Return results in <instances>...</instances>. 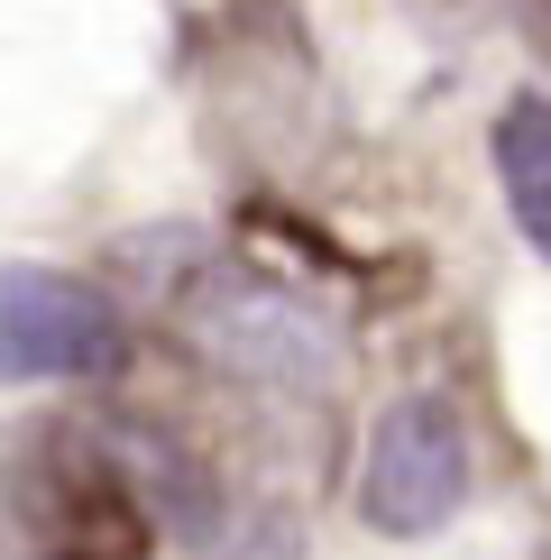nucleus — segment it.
Returning <instances> with one entry per match:
<instances>
[{"label":"nucleus","instance_id":"f257e3e1","mask_svg":"<svg viewBox=\"0 0 551 560\" xmlns=\"http://www.w3.org/2000/svg\"><path fill=\"white\" fill-rule=\"evenodd\" d=\"M156 515L110 432L28 423L0 451V560H148Z\"/></svg>","mask_w":551,"mask_h":560},{"label":"nucleus","instance_id":"f03ea898","mask_svg":"<svg viewBox=\"0 0 551 560\" xmlns=\"http://www.w3.org/2000/svg\"><path fill=\"white\" fill-rule=\"evenodd\" d=\"M156 322L212 377H239L267 395H340V377H350V340L321 322V303H304L294 285H276L267 267L230 258V248H202V267L175 285Z\"/></svg>","mask_w":551,"mask_h":560},{"label":"nucleus","instance_id":"7ed1b4c3","mask_svg":"<svg viewBox=\"0 0 551 560\" xmlns=\"http://www.w3.org/2000/svg\"><path fill=\"white\" fill-rule=\"evenodd\" d=\"M469 423H459L450 395H396L367 432V459H359V515L386 533V542H423L442 533L459 505H469Z\"/></svg>","mask_w":551,"mask_h":560},{"label":"nucleus","instance_id":"20e7f679","mask_svg":"<svg viewBox=\"0 0 551 560\" xmlns=\"http://www.w3.org/2000/svg\"><path fill=\"white\" fill-rule=\"evenodd\" d=\"M129 359V322L110 285L65 267H0V386H46V377H110Z\"/></svg>","mask_w":551,"mask_h":560},{"label":"nucleus","instance_id":"39448f33","mask_svg":"<svg viewBox=\"0 0 551 560\" xmlns=\"http://www.w3.org/2000/svg\"><path fill=\"white\" fill-rule=\"evenodd\" d=\"M496 184H505V212H515L524 248L551 258V102L542 92H515L496 110Z\"/></svg>","mask_w":551,"mask_h":560},{"label":"nucleus","instance_id":"423d86ee","mask_svg":"<svg viewBox=\"0 0 551 560\" xmlns=\"http://www.w3.org/2000/svg\"><path fill=\"white\" fill-rule=\"evenodd\" d=\"M202 248H212V230H194V221H156V230H120L110 240V285H120L138 313H166L175 285L202 267Z\"/></svg>","mask_w":551,"mask_h":560},{"label":"nucleus","instance_id":"0eeeda50","mask_svg":"<svg viewBox=\"0 0 551 560\" xmlns=\"http://www.w3.org/2000/svg\"><path fill=\"white\" fill-rule=\"evenodd\" d=\"M221 560H304V524H294V505H248V515H230Z\"/></svg>","mask_w":551,"mask_h":560},{"label":"nucleus","instance_id":"6e6552de","mask_svg":"<svg viewBox=\"0 0 551 560\" xmlns=\"http://www.w3.org/2000/svg\"><path fill=\"white\" fill-rule=\"evenodd\" d=\"M515 10H524V37H534L542 65H551V0H515Z\"/></svg>","mask_w":551,"mask_h":560}]
</instances>
